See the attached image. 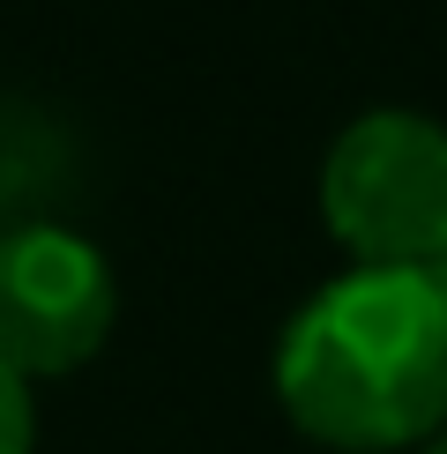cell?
Returning a JSON list of instances; mask_svg holds the SVG:
<instances>
[{
	"label": "cell",
	"mask_w": 447,
	"mask_h": 454,
	"mask_svg": "<svg viewBox=\"0 0 447 454\" xmlns=\"http://www.w3.org/2000/svg\"><path fill=\"white\" fill-rule=\"evenodd\" d=\"M425 454H447V432H440V440H425Z\"/></svg>",
	"instance_id": "5b68a950"
},
{
	"label": "cell",
	"mask_w": 447,
	"mask_h": 454,
	"mask_svg": "<svg viewBox=\"0 0 447 454\" xmlns=\"http://www.w3.org/2000/svg\"><path fill=\"white\" fill-rule=\"evenodd\" d=\"M37 440V418H30V380H15L0 365V454H30Z\"/></svg>",
	"instance_id": "277c9868"
},
{
	"label": "cell",
	"mask_w": 447,
	"mask_h": 454,
	"mask_svg": "<svg viewBox=\"0 0 447 454\" xmlns=\"http://www.w3.org/2000/svg\"><path fill=\"white\" fill-rule=\"evenodd\" d=\"M433 269H440V276H447V246H440V261H433Z\"/></svg>",
	"instance_id": "8992f818"
},
{
	"label": "cell",
	"mask_w": 447,
	"mask_h": 454,
	"mask_svg": "<svg viewBox=\"0 0 447 454\" xmlns=\"http://www.w3.org/2000/svg\"><path fill=\"white\" fill-rule=\"evenodd\" d=\"M321 223L358 269H433L447 246V127L410 105L358 112L328 142Z\"/></svg>",
	"instance_id": "7a4b0ae2"
},
{
	"label": "cell",
	"mask_w": 447,
	"mask_h": 454,
	"mask_svg": "<svg viewBox=\"0 0 447 454\" xmlns=\"http://www.w3.org/2000/svg\"><path fill=\"white\" fill-rule=\"evenodd\" d=\"M276 403L321 447L388 454L447 432V276L350 269L291 313Z\"/></svg>",
	"instance_id": "6da1fadb"
},
{
	"label": "cell",
	"mask_w": 447,
	"mask_h": 454,
	"mask_svg": "<svg viewBox=\"0 0 447 454\" xmlns=\"http://www.w3.org/2000/svg\"><path fill=\"white\" fill-rule=\"evenodd\" d=\"M120 283L112 261L67 223L0 231V365L15 380H52L105 350Z\"/></svg>",
	"instance_id": "3957f363"
}]
</instances>
